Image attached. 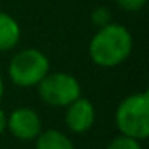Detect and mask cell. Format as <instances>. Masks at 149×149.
I'll use <instances>...</instances> for the list:
<instances>
[{"mask_svg":"<svg viewBox=\"0 0 149 149\" xmlns=\"http://www.w3.org/2000/svg\"><path fill=\"white\" fill-rule=\"evenodd\" d=\"M117 7L125 11H139L146 5L148 0H114Z\"/></svg>","mask_w":149,"mask_h":149,"instance_id":"11","label":"cell"},{"mask_svg":"<svg viewBox=\"0 0 149 149\" xmlns=\"http://www.w3.org/2000/svg\"><path fill=\"white\" fill-rule=\"evenodd\" d=\"M50 72V61L45 53L37 48H24L11 58L8 75L15 85L21 88L37 87Z\"/></svg>","mask_w":149,"mask_h":149,"instance_id":"3","label":"cell"},{"mask_svg":"<svg viewBox=\"0 0 149 149\" xmlns=\"http://www.w3.org/2000/svg\"><path fill=\"white\" fill-rule=\"evenodd\" d=\"M133 50V37L125 26L109 23L100 27L90 40L88 55L100 68H116L122 64Z\"/></svg>","mask_w":149,"mask_h":149,"instance_id":"1","label":"cell"},{"mask_svg":"<svg viewBox=\"0 0 149 149\" xmlns=\"http://www.w3.org/2000/svg\"><path fill=\"white\" fill-rule=\"evenodd\" d=\"M116 125L120 135L143 141L149 136V93L139 91L120 101L116 111Z\"/></svg>","mask_w":149,"mask_h":149,"instance_id":"2","label":"cell"},{"mask_svg":"<svg viewBox=\"0 0 149 149\" xmlns=\"http://www.w3.org/2000/svg\"><path fill=\"white\" fill-rule=\"evenodd\" d=\"M3 93H5V84H3L2 75H0V101H2V98H3Z\"/></svg>","mask_w":149,"mask_h":149,"instance_id":"13","label":"cell"},{"mask_svg":"<svg viewBox=\"0 0 149 149\" xmlns=\"http://www.w3.org/2000/svg\"><path fill=\"white\" fill-rule=\"evenodd\" d=\"M21 27L11 15L0 11V52H10L19 43Z\"/></svg>","mask_w":149,"mask_h":149,"instance_id":"7","label":"cell"},{"mask_svg":"<svg viewBox=\"0 0 149 149\" xmlns=\"http://www.w3.org/2000/svg\"><path fill=\"white\" fill-rule=\"evenodd\" d=\"M96 119V111L90 100L79 96L72 101L69 106H66V125L72 133H85L93 127Z\"/></svg>","mask_w":149,"mask_h":149,"instance_id":"6","label":"cell"},{"mask_svg":"<svg viewBox=\"0 0 149 149\" xmlns=\"http://www.w3.org/2000/svg\"><path fill=\"white\" fill-rule=\"evenodd\" d=\"M106 149H143V148H141V141H138V139L125 135H119L111 139Z\"/></svg>","mask_w":149,"mask_h":149,"instance_id":"9","label":"cell"},{"mask_svg":"<svg viewBox=\"0 0 149 149\" xmlns=\"http://www.w3.org/2000/svg\"><path fill=\"white\" fill-rule=\"evenodd\" d=\"M7 128L21 141H34L42 132V120L31 107H16L7 117Z\"/></svg>","mask_w":149,"mask_h":149,"instance_id":"5","label":"cell"},{"mask_svg":"<svg viewBox=\"0 0 149 149\" xmlns=\"http://www.w3.org/2000/svg\"><path fill=\"white\" fill-rule=\"evenodd\" d=\"M37 90L43 103L55 107H66L82 96L79 80L68 72H48L39 82Z\"/></svg>","mask_w":149,"mask_h":149,"instance_id":"4","label":"cell"},{"mask_svg":"<svg viewBox=\"0 0 149 149\" xmlns=\"http://www.w3.org/2000/svg\"><path fill=\"white\" fill-rule=\"evenodd\" d=\"M36 149H75L72 139L59 130H45L36 138Z\"/></svg>","mask_w":149,"mask_h":149,"instance_id":"8","label":"cell"},{"mask_svg":"<svg viewBox=\"0 0 149 149\" xmlns=\"http://www.w3.org/2000/svg\"><path fill=\"white\" fill-rule=\"evenodd\" d=\"M7 114H5V111L0 107V135L7 130Z\"/></svg>","mask_w":149,"mask_h":149,"instance_id":"12","label":"cell"},{"mask_svg":"<svg viewBox=\"0 0 149 149\" xmlns=\"http://www.w3.org/2000/svg\"><path fill=\"white\" fill-rule=\"evenodd\" d=\"M91 23L96 27H104L106 24L112 23L111 21V10L107 7H96L91 11Z\"/></svg>","mask_w":149,"mask_h":149,"instance_id":"10","label":"cell"}]
</instances>
